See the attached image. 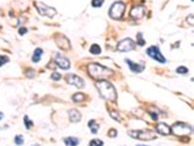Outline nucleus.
Wrapping results in <instances>:
<instances>
[{"mask_svg":"<svg viewBox=\"0 0 194 146\" xmlns=\"http://www.w3.org/2000/svg\"><path fill=\"white\" fill-rule=\"evenodd\" d=\"M146 54H148L150 58L155 59L156 62H159V63H161V64H165V63L167 62L166 58L162 55L161 50L159 49V47H156V45H151V47H149V48L146 49Z\"/></svg>","mask_w":194,"mask_h":146,"instance_id":"obj_6","label":"nucleus"},{"mask_svg":"<svg viewBox=\"0 0 194 146\" xmlns=\"http://www.w3.org/2000/svg\"><path fill=\"white\" fill-rule=\"evenodd\" d=\"M90 146H103V141L99 140V139H94V140L90 143Z\"/></svg>","mask_w":194,"mask_h":146,"instance_id":"obj_26","label":"nucleus"},{"mask_svg":"<svg viewBox=\"0 0 194 146\" xmlns=\"http://www.w3.org/2000/svg\"><path fill=\"white\" fill-rule=\"evenodd\" d=\"M55 63H57V65L60 68V69H63V70H68L69 68H70V62L64 58L63 55H60V54H55Z\"/></svg>","mask_w":194,"mask_h":146,"instance_id":"obj_11","label":"nucleus"},{"mask_svg":"<svg viewBox=\"0 0 194 146\" xmlns=\"http://www.w3.org/2000/svg\"><path fill=\"white\" fill-rule=\"evenodd\" d=\"M19 33H20V35H25V33H27V28H25V27L20 28V30H19Z\"/></svg>","mask_w":194,"mask_h":146,"instance_id":"obj_32","label":"nucleus"},{"mask_svg":"<svg viewBox=\"0 0 194 146\" xmlns=\"http://www.w3.org/2000/svg\"><path fill=\"white\" fill-rule=\"evenodd\" d=\"M24 120H25V127H26V129H30V128L33 125L32 120H30L27 115H25V117H24Z\"/></svg>","mask_w":194,"mask_h":146,"instance_id":"obj_21","label":"nucleus"},{"mask_svg":"<svg viewBox=\"0 0 194 146\" xmlns=\"http://www.w3.org/2000/svg\"><path fill=\"white\" fill-rule=\"evenodd\" d=\"M171 130L177 135V136H182V135H188L192 133V127L187 123H183V122H178V123H174L173 127L171 128Z\"/></svg>","mask_w":194,"mask_h":146,"instance_id":"obj_5","label":"nucleus"},{"mask_svg":"<svg viewBox=\"0 0 194 146\" xmlns=\"http://www.w3.org/2000/svg\"><path fill=\"white\" fill-rule=\"evenodd\" d=\"M126 63L128 64L129 69L133 71V73H141V71L145 69L144 64H138V63H134L133 60H129V59H126Z\"/></svg>","mask_w":194,"mask_h":146,"instance_id":"obj_13","label":"nucleus"},{"mask_svg":"<svg viewBox=\"0 0 194 146\" xmlns=\"http://www.w3.org/2000/svg\"><path fill=\"white\" fill-rule=\"evenodd\" d=\"M55 42H57V44H58V47H59L60 49L68 50V49L70 48V41L65 36H63V35L55 36Z\"/></svg>","mask_w":194,"mask_h":146,"instance_id":"obj_10","label":"nucleus"},{"mask_svg":"<svg viewBox=\"0 0 194 146\" xmlns=\"http://www.w3.org/2000/svg\"><path fill=\"white\" fill-rule=\"evenodd\" d=\"M64 143H65V145H68V146H77L79 143H80V140H79L77 138L70 136V138H65Z\"/></svg>","mask_w":194,"mask_h":146,"instance_id":"obj_17","label":"nucleus"},{"mask_svg":"<svg viewBox=\"0 0 194 146\" xmlns=\"http://www.w3.org/2000/svg\"><path fill=\"white\" fill-rule=\"evenodd\" d=\"M33 146H39V145H37V144H36V145H33Z\"/></svg>","mask_w":194,"mask_h":146,"instance_id":"obj_37","label":"nucleus"},{"mask_svg":"<svg viewBox=\"0 0 194 146\" xmlns=\"http://www.w3.org/2000/svg\"><path fill=\"white\" fill-rule=\"evenodd\" d=\"M85 100V95L84 93H75L74 96H73V101L74 102H81V101H84Z\"/></svg>","mask_w":194,"mask_h":146,"instance_id":"obj_20","label":"nucleus"},{"mask_svg":"<svg viewBox=\"0 0 194 146\" xmlns=\"http://www.w3.org/2000/svg\"><path fill=\"white\" fill-rule=\"evenodd\" d=\"M103 2H104V0H92V1H91V5H92L94 7H101Z\"/></svg>","mask_w":194,"mask_h":146,"instance_id":"obj_24","label":"nucleus"},{"mask_svg":"<svg viewBox=\"0 0 194 146\" xmlns=\"http://www.w3.org/2000/svg\"><path fill=\"white\" fill-rule=\"evenodd\" d=\"M15 144H16V145H22V144H24V136L16 135V136H15Z\"/></svg>","mask_w":194,"mask_h":146,"instance_id":"obj_27","label":"nucleus"},{"mask_svg":"<svg viewBox=\"0 0 194 146\" xmlns=\"http://www.w3.org/2000/svg\"><path fill=\"white\" fill-rule=\"evenodd\" d=\"M101 52H102V49H101V47H99L98 44H92V45L90 47V53L94 54V55L101 54Z\"/></svg>","mask_w":194,"mask_h":146,"instance_id":"obj_19","label":"nucleus"},{"mask_svg":"<svg viewBox=\"0 0 194 146\" xmlns=\"http://www.w3.org/2000/svg\"><path fill=\"white\" fill-rule=\"evenodd\" d=\"M6 63H9V58L6 55H0V67L5 65Z\"/></svg>","mask_w":194,"mask_h":146,"instance_id":"obj_28","label":"nucleus"},{"mask_svg":"<svg viewBox=\"0 0 194 146\" xmlns=\"http://www.w3.org/2000/svg\"><path fill=\"white\" fill-rule=\"evenodd\" d=\"M128 135L134 139H139L144 141L156 139V134H154L152 131H146V130H130L128 131Z\"/></svg>","mask_w":194,"mask_h":146,"instance_id":"obj_4","label":"nucleus"},{"mask_svg":"<svg viewBox=\"0 0 194 146\" xmlns=\"http://www.w3.org/2000/svg\"><path fill=\"white\" fill-rule=\"evenodd\" d=\"M60 77H62V75L58 73H53L52 74V76H51V79L52 80H54V81H57V80H60Z\"/></svg>","mask_w":194,"mask_h":146,"instance_id":"obj_30","label":"nucleus"},{"mask_svg":"<svg viewBox=\"0 0 194 146\" xmlns=\"http://www.w3.org/2000/svg\"><path fill=\"white\" fill-rule=\"evenodd\" d=\"M26 76L33 79V77H34V70H33V69H27V70H26Z\"/></svg>","mask_w":194,"mask_h":146,"instance_id":"obj_29","label":"nucleus"},{"mask_svg":"<svg viewBox=\"0 0 194 146\" xmlns=\"http://www.w3.org/2000/svg\"><path fill=\"white\" fill-rule=\"evenodd\" d=\"M42 54H43V50L41 48H36L34 52H33V55H32V62L33 63H38L42 58Z\"/></svg>","mask_w":194,"mask_h":146,"instance_id":"obj_16","label":"nucleus"},{"mask_svg":"<svg viewBox=\"0 0 194 146\" xmlns=\"http://www.w3.org/2000/svg\"><path fill=\"white\" fill-rule=\"evenodd\" d=\"M87 125H89V128L91 129V133H92V134H97V131H98V129H99V124L96 123V120H94V119L90 120Z\"/></svg>","mask_w":194,"mask_h":146,"instance_id":"obj_18","label":"nucleus"},{"mask_svg":"<svg viewBox=\"0 0 194 146\" xmlns=\"http://www.w3.org/2000/svg\"><path fill=\"white\" fill-rule=\"evenodd\" d=\"M69 119L71 123H77L81 120V114L79 113V110H69Z\"/></svg>","mask_w":194,"mask_h":146,"instance_id":"obj_15","label":"nucleus"},{"mask_svg":"<svg viewBox=\"0 0 194 146\" xmlns=\"http://www.w3.org/2000/svg\"><path fill=\"white\" fill-rule=\"evenodd\" d=\"M150 114H151V117H152V119H156V118H157V115H156V114H154V113H150Z\"/></svg>","mask_w":194,"mask_h":146,"instance_id":"obj_34","label":"nucleus"},{"mask_svg":"<svg viewBox=\"0 0 194 146\" xmlns=\"http://www.w3.org/2000/svg\"><path fill=\"white\" fill-rule=\"evenodd\" d=\"M66 80H68L69 84H71V85H74V86H76L79 88H82L85 86V81L80 76H77L75 74H69L68 77H66Z\"/></svg>","mask_w":194,"mask_h":146,"instance_id":"obj_9","label":"nucleus"},{"mask_svg":"<svg viewBox=\"0 0 194 146\" xmlns=\"http://www.w3.org/2000/svg\"><path fill=\"white\" fill-rule=\"evenodd\" d=\"M109 114H111V117H112L113 119H116V120H118V122L122 119V118H121V114H119L118 112H116V110H112Z\"/></svg>","mask_w":194,"mask_h":146,"instance_id":"obj_25","label":"nucleus"},{"mask_svg":"<svg viewBox=\"0 0 194 146\" xmlns=\"http://www.w3.org/2000/svg\"><path fill=\"white\" fill-rule=\"evenodd\" d=\"M96 87L101 97L104 98L106 101H109V102L117 101V91L111 82H108L106 80H99L96 84Z\"/></svg>","mask_w":194,"mask_h":146,"instance_id":"obj_1","label":"nucleus"},{"mask_svg":"<svg viewBox=\"0 0 194 146\" xmlns=\"http://www.w3.org/2000/svg\"><path fill=\"white\" fill-rule=\"evenodd\" d=\"M87 70L90 75L95 79H102V77H106V76H109L112 75L113 71L101 64H97V63H92V64H89L87 67Z\"/></svg>","mask_w":194,"mask_h":146,"instance_id":"obj_2","label":"nucleus"},{"mask_svg":"<svg viewBox=\"0 0 194 146\" xmlns=\"http://www.w3.org/2000/svg\"><path fill=\"white\" fill-rule=\"evenodd\" d=\"M124 11H126V4H124L123 1H116V2H113V5L111 6L108 14H109V16H111L112 19L119 20V19H122Z\"/></svg>","mask_w":194,"mask_h":146,"instance_id":"obj_3","label":"nucleus"},{"mask_svg":"<svg viewBox=\"0 0 194 146\" xmlns=\"http://www.w3.org/2000/svg\"><path fill=\"white\" fill-rule=\"evenodd\" d=\"M135 48V42L131 39V38H124L122 39L118 45H117V49L119 52H130Z\"/></svg>","mask_w":194,"mask_h":146,"instance_id":"obj_8","label":"nucleus"},{"mask_svg":"<svg viewBox=\"0 0 194 146\" xmlns=\"http://www.w3.org/2000/svg\"><path fill=\"white\" fill-rule=\"evenodd\" d=\"M176 71H177V74H182V75H186V74H188V69H187L186 67H178V68L176 69Z\"/></svg>","mask_w":194,"mask_h":146,"instance_id":"obj_23","label":"nucleus"},{"mask_svg":"<svg viewBox=\"0 0 194 146\" xmlns=\"http://www.w3.org/2000/svg\"><path fill=\"white\" fill-rule=\"evenodd\" d=\"M36 7L38 10V12L43 16H48V17H53L57 14V10L54 7H51L43 2H36Z\"/></svg>","mask_w":194,"mask_h":146,"instance_id":"obj_7","label":"nucleus"},{"mask_svg":"<svg viewBox=\"0 0 194 146\" xmlns=\"http://www.w3.org/2000/svg\"><path fill=\"white\" fill-rule=\"evenodd\" d=\"M156 130L161 135H168V134H171V128L166 123H159L157 127H156Z\"/></svg>","mask_w":194,"mask_h":146,"instance_id":"obj_14","label":"nucleus"},{"mask_svg":"<svg viewBox=\"0 0 194 146\" xmlns=\"http://www.w3.org/2000/svg\"><path fill=\"white\" fill-rule=\"evenodd\" d=\"M108 136L116 138V136H117V130H116V129H111V130L108 131Z\"/></svg>","mask_w":194,"mask_h":146,"instance_id":"obj_31","label":"nucleus"},{"mask_svg":"<svg viewBox=\"0 0 194 146\" xmlns=\"http://www.w3.org/2000/svg\"><path fill=\"white\" fill-rule=\"evenodd\" d=\"M189 24H191V25H193V15H191V16H189Z\"/></svg>","mask_w":194,"mask_h":146,"instance_id":"obj_33","label":"nucleus"},{"mask_svg":"<svg viewBox=\"0 0 194 146\" xmlns=\"http://www.w3.org/2000/svg\"><path fill=\"white\" fill-rule=\"evenodd\" d=\"M144 15H145V7L144 6H139V5L133 6V9L130 11V16L133 19H141Z\"/></svg>","mask_w":194,"mask_h":146,"instance_id":"obj_12","label":"nucleus"},{"mask_svg":"<svg viewBox=\"0 0 194 146\" xmlns=\"http://www.w3.org/2000/svg\"><path fill=\"white\" fill-rule=\"evenodd\" d=\"M136 39H138V44L139 45H145V39L143 38V33H138V36H136Z\"/></svg>","mask_w":194,"mask_h":146,"instance_id":"obj_22","label":"nucleus"},{"mask_svg":"<svg viewBox=\"0 0 194 146\" xmlns=\"http://www.w3.org/2000/svg\"><path fill=\"white\" fill-rule=\"evenodd\" d=\"M2 118H4V114H2V113H1V112H0V120H1V119H2Z\"/></svg>","mask_w":194,"mask_h":146,"instance_id":"obj_35","label":"nucleus"},{"mask_svg":"<svg viewBox=\"0 0 194 146\" xmlns=\"http://www.w3.org/2000/svg\"><path fill=\"white\" fill-rule=\"evenodd\" d=\"M136 146H148V145H136Z\"/></svg>","mask_w":194,"mask_h":146,"instance_id":"obj_36","label":"nucleus"}]
</instances>
